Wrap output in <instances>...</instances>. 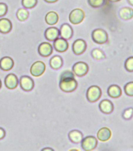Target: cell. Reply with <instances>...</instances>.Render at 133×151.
I'll use <instances>...</instances> for the list:
<instances>
[{
  "label": "cell",
  "instance_id": "cell-1",
  "mask_svg": "<svg viewBox=\"0 0 133 151\" xmlns=\"http://www.w3.org/2000/svg\"><path fill=\"white\" fill-rule=\"evenodd\" d=\"M78 87L77 80L74 77L64 78L60 80V88L64 92L74 91Z\"/></svg>",
  "mask_w": 133,
  "mask_h": 151
},
{
  "label": "cell",
  "instance_id": "cell-2",
  "mask_svg": "<svg viewBox=\"0 0 133 151\" xmlns=\"http://www.w3.org/2000/svg\"><path fill=\"white\" fill-rule=\"evenodd\" d=\"M92 38L94 42L98 44H103L107 42L108 35L105 30L102 28H97L92 33Z\"/></svg>",
  "mask_w": 133,
  "mask_h": 151
},
{
  "label": "cell",
  "instance_id": "cell-3",
  "mask_svg": "<svg viewBox=\"0 0 133 151\" xmlns=\"http://www.w3.org/2000/svg\"><path fill=\"white\" fill-rule=\"evenodd\" d=\"M102 95V91L98 86H91L87 91V99L90 102H95L100 99Z\"/></svg>",
  "mask_w": 133,
  "mask_h": 151
},
{
  "label": "cell",
  "instance_id": "cell-4",
  "mask_svg": "<svg viewBox=\"0 0 133 151\" xmlns=\"http://www.w3.org/2000/svg\"><path fill=\"white\" fill-rule=\"evenodd\" d=\"M85 18L84 11L81 9H73L69 15V21L73 24H78L82 23Z\"/></svg>",
  "mask_w": 133,
  "mask_h": 151
},
{
  "label": "cell",
  "instance_id": "cell-5",
  "mask_svg": "<svg viewBox=\"0 0 133 151\" xmlns=\"http://www.w3.org/2000/svg\"><path fill=\"white\" fill-rule=\"evenodd\" d=\"M97 139L94 136H87L82 140V146L84 150L90 151L96 149Z\"/></svg>",
  "mask_w": 133,
  "mask_h": 151
},
{
  "label": "cell",
  "instance_id": "cell-6",
  "mask_svg": "<svg viewBox=\"0 0 133 151\" xmlns=\"http://www.w3.org/2000/svg\"><path fill=\"white\" fill-rule=\"evenodd\" d=\"M45 70H46V65L44 62L40 61H36L33 64L30 69L31 74L33 76H36V77L42 76L45 73Z\"/></svg>",
  "mask_w": 133,
  "mask_h": 151
},
{
  "label": "cell",
  "instance_id": "cell-7",
  "mask_svg": "<svg viewBox=\"0 0 133 151\" xmlns=\"http://www.w3.org/2000/svg\"><path fill=\"white\" fill-rule=\"evenodd\" d=\"M73 72L77 76H84L89 72V66L85 62H77L73 66Z\"/></svg>",
  "mask_w": 133,
  "mask_h": 151
},
{
  "label": "cell",
  "instance_id": "cell-8",
  "mask_svg": "<svg viewBox=\"0 0 133 151\" xmlns=\"http://www.w3.org/2000/svg\"><path fill=\"white\" fill-rule=\"evenodd\" d=\"M21 87L25 91H30L34 87V81L31 77L28 76H23L20 80Z\"/></svg>",
  "mask_w": 133,
  "mask_h": 151
},
{
  "label": "cell",
  "instance_id": "cell-9",
  "mask_svg": "<svg viewBox=\"0 0 133 151\" xmlns=\"http://www.w3.org/2000/svg\"><path fill=\"white\" fill-rule=\"evenodd\" d=\"M87 45L85 41L83 40H77L73 44V51L75 54L80 55L83 54L86 50Z\"/></svg>",
  "mask_w": 133,
  "mask_h": 151
},
{
  "label": "cell",
  "instance_id": "cell-10",
  "mask_svg": "<svg viewBox=\"0 0 133 151\" xmlns=\"http://www.w3.org/2000/svg\"><path fill=\"white\" fill-rule=\"evenodd\" d=\"M53 51V46L49 42H42V44L39 45L38 53L41 56L49 57L51 55Z\"/></svg>",
  "mask_w": 133,
  "mask_h": 151
},
{
  "label": "cell",
  "instance_id": "cell-11",
  "mask_svg": "<svg viewBox=\"0 0 133 151\" xmlns=\"http://www.w3.org/2000/svg\"><path fill=\"white\" fill-rule=\"evenodd\" d=\"M5 84L8 89H15L18 85V79L14 74H9L5 79Z\"/></svg>",
  "mask_w": 133,
  "mask_h": 151
},
{
  "label": "cell",
  "instance_id": "cell-12",
  "mask_svg": "<svg viewBox=\"0 0 133 151\" xmlns=\"http://www.w3.org/2000/svg\"><path fill=\"white\" fill-rule=\"evenodd\" d=\"M99 108L102 113H105V114H110L114 110V105L110 100L104 99L100 103Z\"/></svg>",
  "mask_w": 133,
  "mask_h": 151
},
{
  "label": "cell",
  "instance_id": "cell-13",
  "mask_svg": "<svg viewBox=\"0 0 133 151\" xmlns=\"http://www.w3.org/2000/svg\"><path fill=\"white\" fill-rule=\"evenodd\" d=\"M112 132L108 127H102L97 132V138L100 141L107 142L111 138Z\"/></svg>",
  "mask_w": 133,
  "mask_h": 151
},
{
  "label": "cell",
  "instance_id": "cell-14",
  "mask_svg": "<svg viewBox=\"0 0 133 151\" xmlns=\"http://www.w3.org/2000/svg\"><path fill=\"white\" fill-rule=\"evenodd\" d=\"M53 46L56 51L58 52H64L68 49V42L63 38L62 39L57 38L56 40H54Z\"/></svg>",
  "mask_w": 133,
  "mask_h": 151
},
{
  "label": "cell",
  "instance_id": "cell-15",
  "mask_svg": "<svg viewBox=\"0 0 133 151\" xmlns=\"http://www.w3.org/2000/svg\"><path fill=\"white\" fill-rule=\"evenodd\" d=\"M59 35H60V31L58 30V28H55V27L47 28L45 32V36L49 41L56 40L57 38H59Z\"/></svg>",
  "mask_w": 133,
  "mask_h": 151
},
{
  "label": "cell",
  "instance_id": "cell-16",
  "mask_svg": "<svg viewBox=\"0 0 133 151\" xmlns=\"http://www.w3.org/2000/svg\"><path fill=\"white\" fill-rule=\"evenodd\" d=\"M14 65V60L9 57H4L0 60V68L4 71H9Z\"/></svg>",
  "mask_w": 133,
  "mask_h": 151
},
{
  "label": "cell",
  "instance_id": "cell-17",
  "mask_svg": "<svg viewBox=\"0 0 133 151\" xmlns=\"http://www.w3.org/2000/svg\"><path fill=\"white\" fill-rule=\"evenodd\" d=\"M60 34L64 40H69L73 35L72 28L68 24H63V25L61 26Z\"/></svg>",
  "mask_w": 133,
  "mask_h": 151
},
{
  "label": "cell",
  "instance_id": "cell-18",
  "mask_svg": "<svg viewBox=\"0 0 133 151\" xmlns=\"http://www.w3.org/2000/svg\"><path fill=\"white\" fill-rule=\"evenodd\" d=\"M108 95L113 99H117L119 98L122 94V91L119 86L116 84H113L108 87L107 90Z\"/></svg>",
  "mask_w": 133,
  "mask_h": 151
},
{
  "label": "cell",
  "instance_id": "cell-19",
  "mask_svg": "<svg viewBox=\"0 0 133 151\" xmlns=\"http://www.w3.org/2000/svg\"><path fill=\"white\" fill-rule=\"evenodd\" d=\"M119 16L122 20L128 21L133 17V9L130 7H123L120 9Z\"/></svg>",
  "mask_w": 133,
  "mask_h": 151
},
{
  "label": "cell",
  "instance_id": "cell-20",
  "mask_svg": "<svg viewBox=\"0 0 133 151\" xmlns=\"http://www.w3.org/2000/svg\"><path fill=\"white\" fill-rule=\"evenodd\" d=\"M12 29V23L9 19L2 18L0 19V32L8 33Z\"/></svg>",
  "mask_w": 133,
  "mask_h": 151
},
{
  "label": "cell",
  "instance_id": "cell-21",
  "mask_svg": "<svg viewBox=\"0 0 133 151\" xmlns=\"http://www.w3.org/2000/svg\"><path fill=\"white\" fill-rule=\"evenodd\" d=\"M69 139L74 143H79L83 139V134L81 132L77 130H73L69 133Z\"/></svg>",
  "mask_w": 133,
  "mask_h": 151
},
{
  "label": "cell",
  "instance_id": "cell-22",
  "mask_svg": "<svg viewBox=\"0 0 133 151\" xmlns=\"http://www.w3.org/2000/svg\"><path fill=\"white\" fill-rule=\"evenodd\" d=\"M58 21L59 16L56 12L50 11L46 15V22L49 25H54L58 22Z\"/></svg>",
  "mask_w": 133,
  "mask_h": 151
},
{
  "label": "cell",
  "instance_id": "cell-23",
  "mask_svg": "<svg viewBox=\"0 0 133 151\" xmlns=\"http://www.w3.org/2000/svg\"><path fill=\"white\" fill-rule=\"evenodd\" d=\"M50 65L53 69H59L63 65V60L60 56H54L50 60Z\"/></svg>",
  "mask_w": 133,
  "mask_h": 151
},
{
  "label": "cell",
  "instance_id": "cell-24",
  "mask_svg": "<svg viewBox=\"0 0 133 151\" xmlns=\"http://www.w3.org/2000/svg\"><path fill=\"white\" fill-rule=\"evenodd\" d=\"M28 15H29V13L26 8H21V9H18V11L16 13V17L19 21H26L28 19Z\"/></svg>",
  "mask_w": 133,
  "mask_h": 151
},
{
  "label": "cell",
  "instance_id": "cell-25",
  "mask_svg": "<svg viewBox=\"0 0 133 151\" xmlns=\"http://www.w3.org/2000/svg\"><path fill=\"white\" fill-rule=\"evenodd\" d=\"M92 56L96 60H101V59H103L106 58L105 54L100 49H94L92 51Z\"/></svg>",
  "mask_w": 133,
  "mask_h": 151
},
{
  "label": "cell",
  "instance_id": "cell-26",
  "mask_svg": "<svg viewBox=\"0 0 133 151\" xmlns=\"http://www.w3.org/2000/svg\"><path fill=\"white\" fill-rule=\"evenodd\" d=\"M90 6L93 8H100L105 4V0H88Z\"/></svg>",
  "mask_w": 133,
  "mask_h": 151
},
{
  "label": "cell",
  "instance_id": "cell-27",
  "mask_svg": "<svg viewBox=\"0 0 133 151\" xmlns=\"http://www.w3.org/2000/svg\"><path fill=\"white\" fill-rule=\"evenodd\" d=\"M22 5L26 9H31L37 5V0H22Z\"/></svg>",
  "mask_w": 133,
  "mask_h": 151
},
{
  "label": "cell",
  "instance_id": "cell-28",
  "mask_svg": "<svg viewBox=\"0 0 133 151\" xmlns=\"http://www.w3.org/2000/svg\"><path fill=\"white\" fill-rule=\"evenodd\" d=\"M124 92L128 96H133V81L132 82L127 83L124 86Z\"/></svg>",
  "mask_w": 133,
  "mask_h": 151
},
{
  "label": "cell",
  "instance_id": "cell-29",
  "mask_svg": "<svg viewBox=\"0 0 133 151\" xmlns=\"http://www.w3.org/2000/svg\"><path fill=\"white\" fill-rule=\"evenodd\" d=\"M124 68L128 72H133V57L127 58L124 62Z\"/></svg>",
  "mask_w": 133,
  "mask_h": 151
},
{
  "label": "cell",
  "instance_id": "cell-30",
  "mask_svg": "<svg viewBox=\"0 0 133 151\" xmlns=\"http://www.w3.org/2000/svg\"><path fill=\"white\" fill-rule=\"evenodd\" d=\"M123 118L124 120H129L130 119H132V117L133 116V108L130 107V108L126 109L123 112V115H122Z\"/></svg>",
  "mask_w": 133,
  "mask_h": 151
},
{
  "label": "cell",
  "instance_id": "cell-31",
  "mask_svg": "<svg viewBox=\"0 0 133 151\" xmlns=\"http://www.w3.org/2000/svg\"><path fill=\"white\" fill-rule=\"evenodd\" d=\"M8 7L5 3H0V17L4 16L7 13Z\"/></svg>",
  "mask_w": 133,
  "mask_h": 151
},
{
  "label": "cell",
  "instance_id": "cell-32",
  "mask_svg": "<svg viewBox=\"0 0 133 151\" xmlns=\"http://www.w3.org/2000/svg\"><path fill=\"white\" fill-rule=\"evenodd\" d=\"M68 77H74V74H73V73H71L70 71H64V72H63V73H61L60 80H62V79Z\"/></svg>",
  "mask_w": 133,
  "mask_h": 151
},
{
  "label": "cell",
  "instance_id": "cell-33",
  "mask_svg": "<svg viewBox=\"0 0 133 151\" xmlns=\"http://www.w3.org/2000/svg\"><path fill=\"white\" fill-rule=\"evenodd\" d=\"M5 135H6V132H5L4 130L0 127V139H3L5 137Z\"/></svg>",
  "mask_w": 133,
  "mask_h": 151
},
{
  "label": "cell",
  "instance_id": "cell-34",
  "mask_svg": "<svg viewBox=\"0 0 133 151\" xmlns=\"http://www.w3.org/2000/svg\"><path fill=\"white\" fill-rule=\"evenodd\" d=\"M45 1L47 2H49V3H53V2H56L58 0H45Z\"/></svg>",
  "mask_w": 133,
  "mask_h": 151
},
{
  "label": "cell",
  "instance_id": "cell-35",
  "mask_svg": "<svg viewBox=\"0 0 133 151\" xmlns=\"http://www.w3.org/2000/svg\"><path fill=\"white\" fill-rule=\"evenodd\" d=\"M42 150H50V151H52V150H53L52 148H45V149H43Z\"/></svg>",
  "mask_w": 133,
  "mask_h": 151
},
{
  "label": "cell",
  "instance_id": "cell-36",
  "mask_svg": "<svg viewBox=\"0 0 133 151\" xmlns=\"http://www.w3.org/2000/svg\"><path fill=\"white\" fill-rule=\"evenodd\" d=\"M128 2L131 6H133V0H128Z\"/></svg>",
  "mask_w": 133,
  "mask_h": 151
},
{
  "label": "cell",
  "instance_id": "cell-37",
  "mask_svg": "<svg viewBox=\"0 0 133 151\" xmlns=\"http://www.w3.org/2000/svg\"><path fill=\"white\" fill-rule=\"evenodd\" d=\"M110 2H119L121 0H109Z\"/></svg>",
  "mask_w": 133,
  "mask_h": 151
},
{
  "label": "cell",
  "instance_id": "cell-38",
  "mask_svg": "<svg viewBox=\"0 0 133 151\" xmlns=\"http://www.w3.org/2000/svg\"><path fill=\"white\" fill-rule=\"evenodd\" d=\"M1 87H2V82H1V80H0V89H1Z\"/></svg>",
  "mask_w": 133,
  "mask_h": 151
}]
</instances>
